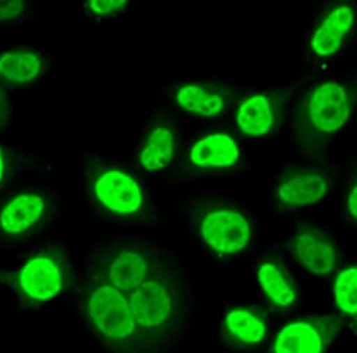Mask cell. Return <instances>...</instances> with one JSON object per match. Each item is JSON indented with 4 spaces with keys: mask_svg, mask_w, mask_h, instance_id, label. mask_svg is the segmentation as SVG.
<instances>
[{
    "mask_svg": "<svg viewBox=\"0 0 357 353\" xmlns=\"http://www.w3.org/2000/svg\"><path fill=\"white\" fill-rule=\"evenodd\" d=\"M355 91L344 82L326 80L311 87L298 102L293 129L298 146L311 159H323L337 134L353 117Z\"/></svg>",
    "mask_w": 357,
    "mask_h": 353,
    "instance_id": "6da1fadb",
    "label": "cell"
},
{
    "mask_svg": "<svg viewBox=\"0 0 357 353\" xmlns=\"http://www.w3.org/2000/svg\"><path fill=\"white\" fill-rule=\"evenodd\" d=\"M0 284L15 294L20 308L38 309L77 287L68 253L52 244L26 253L15 268H0Z\"/></svg>",
    "mask_w": 357,
    "mask_h": 353,
    "instance_id": "7a4b0ae2",
    "label": "cell"
},
{
    "mask_svg": "<svg viewBox=\"0 0 357 353\" xmlns=\"http://www.w3.org/2000/svg\"><path fill=\"white\" fill-rule=\"evenodd\" d=\"M79 309L91 332L111 353H151L124 292L89 274L79 292Z\"/></svg>",
    "mask_w": 357,
    "mask_h": 353,
    "instance_id": "3957f363",
    "label": "cell"
},
{
    "mask_svg": "<svg viewBox=\"0 0 357 353\" xmlns=\"http://www.w3.org/2000/svg\"><path fill=\"white\" fill-rule=\"evenodd\" d=\"M138 332L149 352L169 340L183 317V292L166 267L129 295Z\"/></svg>",
    "mask_w": 357,
    "mask_h": 353,
    "instance_id": "277c9868",
    "label": "cell"
},
{
    "mask_svg": "<svg viewBox=\"0 0 357 353\" xmlns=\"http://www.w3.org/2000/svg\"><path fill=\"white\" fill-rule=\"evenodd\" d=\"M85 175L89 199L104 214L128 221L146 217V191L130 171L93 159L87 163Z\"/></svg>",
    "mask_w": 357,
    "mask_h": 353,
    "instance_id": "5b68a950",
    "label": "cell"
},
{
    "mask_svg": "<svg viewBox=\"0 0 357 353\" xmlns=\"http://www.w3.org/2000/svg\"><path fill=\"white\" fill-rule=\"evenodd\" d=\"M200 242L218 260H232L247 251L254 237L250 218L238 208L211 205L195 218Z\"/></svg>",
    "mask_w": 357,
    "mask_h": 353,
    "instance_id": "8992f818",
    "label": "cell"
},
{
    "mask_svg": "<svg viewBox=\"0 0 357 353\" xmlns=\"http://www.w3.org/2000/svg\"><path fill=\"white\" fill-rule=\"evenodd\" d=\"M163 267L149 249L119 244L98 255L89 274L129 295Z\"/></svg>",
    "mask_w": 357,
    "mask_h": 353,
    "instance_id": "52a82bcc",
    "label": "cell"
},
{
    "mask_svg": "<svg viewBox=\"0 0 357 353\" xmlns=\"http://www.w3.org/2000/svg\"><path fill=\"white\" fill-rule=\"evenodd\" d=\"M345 325L337 314H311L284 322L266 353H326Z\"/></svg>",
    "mask_w": 357,
    "mask_h": 353,
    "instance_id": "ba28073f",
    "label": "cell"
},
{
    "mask_svg": "<svg viewBox=\"0 0 357 353\" xmlns=\"http://www.w3.org/2000/svg\"><path fill=\"white\" fill-rule=\"evenodd\" d=\"M53 201L45 191L22 188L0 203V240L17 243L36 235L53 214Z\"/></svg>",
    "mask_w": 357,
    "mask_h": 353,
    "instance_id": "9c48e42d",
    "label": "cell"
},
{
    "mask_svg": "<svg viewBox=\"0 0 357 353\" xmlns=\"http://www.w3.org/2000/svg\"><path fill=\"white\" fill-rule=\"evenodd\" d=\"M284 249L301 268L318 279L333 277L341 268L342 253L336 242L313 223H296Z\"/></svg>",
    "mask_w": 357,
    "mask_h": 353,
    "instance_id": "30bf717a",
    "label": "cell"
},
{
    "mask_svg": "<svg viewBox=\"0 0 357 353\" xmlns=\"http://www.w3.org/2000/svg\"><path fill=\"white\" fill-rule=\"evenodd\" d=\"M296 87L257 92L244 97L234 113V122L241 134L248 139H264L281 125L286 106Z\"/></svg>",
    "mask_w": 357,
    "mask_h": 353,
    "instance_id": "8fae6325",
    "label": "cell"
},
{
    "mask_svg": "<svg viewBox=\"0 0 357 353\" xmlns=\"http://www.w3.org/2000/svg\"><path fill=\"white\" fill-rule=\"evenodd\" d=\"M269 314L267 307L259 304L229 306L220 320V340L235 351L260 349L271 336Z\"/></svg>",
    "mask_w": 357,
    "mask_h": 353,
    "instance_id": "7c38bea8",
    "label": "cell"
},
{
    "mask_svg": "<svg viewBox=\"0 0 357 353\" xmlns=\"http://www.w3.org/2000/svg\"><path fill=\"white\" fill-rule=\"evenodd\" d=\"M331 187L333 180L328 173L317 168H292L278 180L274 200L281 211H296L323 201Z\"/></svg>",
    "mask_w": 357,
    "mask_h": 353,
    "instance_id": "4fadbf2b",
    "label": "cell"
},
{
    "mask_svg": "<svg viewBox=\"0 0 357 353\" xmlns=\"http://www.w3.org/2000/svg\"><path fill=\"white\" fill-rule=\"evenodd\" d=\"M255 276L269 312L287 314L299 304V285L284 260L276 253H269L259 260Z\"/></svg>",
    "mask_w": 357,
    "mask_h": 353,
    "instance_id": "5bb4252c",
    "label": "cell"
},
{
    "mask_svg": "<svg viewBox=\"0 0 357 353\" xmlns=\"http://www.w3.org/2000/svg\"><path fill=\"white\" fill-rule=\"evenodd\" d=\"M242 157L238 141L227 131H212L200 136L187 150V164L198 171L234 169Z\"/></svg>",
    "mask_w": 357,
    "mask_h": 353,
    "instance_id": "9a60e30c",
    "label": "cell"
},
{
    "mask_svg": "<svg viewBox=\"0 0 357 353\" xmlns=\"http://www.w3.org/2000/svg\"><path fill=\"white\" fill-rule=\"evenodd\" d=\"M356 23V10L349 3H338L321 16L310 36L309 48L318 58L335 56L344 45Z\"/></svg>",
    "mask_w": 357,
    "mask_h": 353,
    "instance_id": "2e32d148",
    "label": "cell"
},
{
    "mask_svg": "<svg viewBox=\"0 0 357 353\" xmlns=\"http://www.w3.org/2000/svg\"><path fill=\"white\" fill-rule=\"evenodd\" d=\"M48 60L38 49L17 45L0 52V84L8 90H23L40 81Z\"/></svg>",
    "mask_w": 357,
    "mask_h": 353,
    "instance_id": "e0dca14e",
    "label": "cell"
},
{
    "mask_svg": "<svg viewBox=\"0 0 357 353\" xmlns=\"http://www.w3.org/2000/svg\"><path fill=\"white\" fill-rule=\"evenodd\" d=\"M173 99L185 113L202 119H215L222 117L231 105L232 94L225 87L212 84L185 82L175 88Z\"/></svg>",
    "mask_w": 357,
    "mask_h": 353,
    "instance_id": "ac0fdd59",
    "label": "cell"
},
{
    "mask_svg": "<svg viewBox=\"0 0 357 353\" xmlns=\"http://www.w3.org/2000/svg\"><path fill=\"white\" fill-rule=\"evenodd\" d=\"M178 139L173 126L160 122L151 126L137 152V163L142 171L155 174L166 171L175 159Z\"/></svg>",
    "mask_w": 357,
    "mask_h": 353,
    "instance_id": "d6986e66",
    "label": "cell"
},
{
    "mask_svg": "<svg viewBox=\"0 0 357 353\" xmlns=\"http://www.w3.org/2000/svg\"><path fill=\"white\" fill-rule=\"evenodd\" d=\"M333 297L337 315L357 337V263L341 267L333 275Z\"/></svg>",
    "mask_w": 357,
    "mask_h": 353,
    "instance_id": "ffe728a7",
    "label": "cell"
},
{
    "mask_svg": "<svg viewBox=\"0 0 357 353\" xmlns=\"http://www.w3.org/2000/svg\"><path fill=\"white\" fill-rule=\"evenodd\" d=\"M129 8L126 0H89L84 4L87 15L97 19H105L124 13Z\"/></svg>",
    "mask_w": 357,
    "mask_h": 353,
    "instance_id": "44dd1931",
    "label": "cell"
},
{
    "mask_svg": "<svg viewBox=\"0 0 357 353\" xmlns=\"http://www.w3.org/2000/svg\"><path fill=\"white\" fill-rule=\"evenodd\" d=\"M21 163V156L16 150L0 143V191L11 182Z\"/></svg>",
    "mask_w": 357,
    "mask_h": 353,
    "instance_id": "7402d4cb",
    "label": "cell"
},
{
    "mask_svg": "<svg viewBox=\"0 0 357 353\" xmlns=\"http://www.w3.org/2000/svg\"><path fill=\"white\" fill-rule=\"evenodd\" d=\"M28 11L24 0H0V24H10L22 19Z\"/></svg>",
    "mask_w": 357,
    "mask_h": 353,
    "instance_id": "603a6c76",
    "label": "cell"
},
{
    "mask_svg": "<svg viewBox=\"0 0 357 353\" xmlns=\"http://www.w3.org/2000/svg\"><path fill=\"white\" fill-rule=\"evenodd\" d=\"M13 117V105L8 97V88L0 84V132L6 130Z\"/></svg>",
    "mask_w": 357,
    "mask_h": 353,
    "instance_id": "cb8c5ba5",
    "label": "cell"
},
{
    "mask_svg": "<svg viewBox=\"0 0 357 353\" xmlns=\"http://www.w3.org/2000/svg\"><path fill=\"white\" fill-rule=\"evenodd\" d=\"M345 211L350 219L357 223V180L350 186L347 199H345Z\"/></svg>",
    "mask_w": 357,
    "mask_h": 353,
    "instance_id": "d4e9b609",
    "label": "cell"
}]
</instances>
